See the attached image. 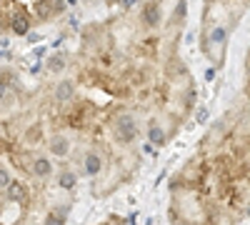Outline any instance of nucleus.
<instances>
[{"label": "nucleus", "mask_w": 250, "mask_h": 225, "mask_svg": "<svg viewBox=\"0 0 250 225\" xmlns=\"http://www.w3.org/2000/svg\"><path fill=\"white\" fill-rule=\"evenodd\" d=\"M245 95L250 98V55H248V85H245ZM228 120H230V130L245 140H250V108L240 110L238 118L233 115H228Z\"/></svg>", "instance_id": "1"}, {"label": "nucleus", "mask_w": 250, "mask_h": 225, "mask_svg": "<svg viewBox=\"0 0 250 225\" xmlns=\"http://www.w3.org/2000/svg\"><path fill=\"white\" fill-rule=\"evenodd\" d=\"M10 28H13V33H18V35H25V33L30 30V20H28L25 15H15V18H10Z\"/></svg>", "instance_id": "2"}, {"label": "nucleus", "mask_w": 250, "mask_h": 225, "mask_svg": "<svg viewBox=\"0 0 250 225\" xmlns=\"http://www.w3.org/2000/svg\"><path fill=\"white\" fill-rule=\"evenodd\" d=\"M143 18L148 25H158V18H160V10H158V3H148L143 10Z\"/></svg>", "instance_id": "3"}, {"label": "nucleus", "mask_w": 250, "mask_h": 225, "mask_svg": "<svg viewBox=\"0 0 250 225\" xmlns=\"http://www.w3.org/2000/svg\"><path fill=\"white\" fill-rule=\"evenodd\" d=\"M33 170L40 175V178H45V175H50V163H48V158H33Z\"/></svg>", "instance_id": "4"}, {"label": "nucleus", "mask_w": 250, "mask_h": 225, "mask_svg": "<svg viewBox=\"0 0 250 225\" xmlns=\"http://www.w3.org/2000/svg\"><path fill=\"white\" fill-rule=\"evenodd\" d=\"M5 28H8V23H5V20H0V33H3Z\"/></svg>", "instance_id": "5"}, {"label": "nucleus", "mask_w": 250, "mask_h": 225, "mask_svg": "<svg viewBox=\"0 0 250 225\" xmlns=\"http://www.w3.org/2000/svg\"><path fill=\"white\" fill-rule=\"evenodd\" d=\"M3 95H5V85H3V83H0V98H3Z\"/></svg>", "instance_id": "6"}, {"label": "nucleus", "mask_w": 250, "mask_h": 225, "mask_svg": "<svg viewBox=\"0 0 250 225\" xmlns=\"http://www.w3.org/2000/svg\"><path fill=\"white\" fill-rule=\"evenodd\" d=\"M245 3H250V0H245Z\"/></svg>", "instance_id": "7"}]
</instances>
